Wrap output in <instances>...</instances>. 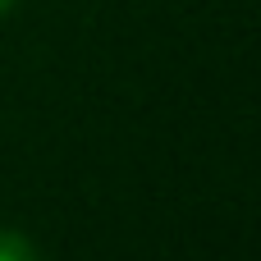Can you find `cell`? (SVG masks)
<instances>
[{"mask_svg":"<svg viewBox=\"0 0 261 261\" xmlns=\"http://www.w3.org/2000/svg\"><path fill=\"white\" fill-rule=\"evenodd\" d=\"M0 261H41L32 239L18 234V229H0Z\"/></svg>","mask_w":261,"mask_h":261,"instance_id":"6da1fadb","label":"cell"},{"mask_svg":"<svg viewBox=\"0 0 261 261\" xmlns=\"http://www.w3.org/2000/svg\"><path fill=\"white\" fill-rule=\"evenodd\" d=\"M14 5H18V0H0V18H5V14H9Z\"/></svg>","mask_w":261,"mask_h":261,"instance_id":"7a4b0ae2","label":"cell"}]
</instances>
